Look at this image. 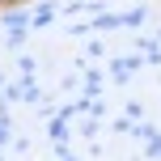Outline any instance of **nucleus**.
<instances>
[{
  "label": "nucleus",
  "mask_w": 161,
  "mask_h": 161,
  "mask_svg": "<svg viewBox=\"0 0 161 161\" xmlns=\"http://www.w3.org/2000/svg\"><path fill=\"white\" fill-rule=\"evenodd\" d=\"M55 13H59V4H55V0H42V4L30 13V30H47V25L55 21Z\"/></svg>",
  "instance_id": "nucleus-1"
},
{
  "label": "nucleus",
  "mask_w": 161,
  "mask_h": 161,
  "mask_svg": "<svg viewBox=\"0 0 161 161\" xmlns=\"http://www.w3.org/2000/svg\"><path fill=\"white\" fill-rule=\"evenodd\" d=\"M106 30H123V13H97L93 21H89V34H106Z\"/></svg>",
  "instance_id": "nucleus-2"
},
{
  "label": "nucleus",
  "mask_w": 161,
  "mask_h": 161,
  "mask_svg": "<svg viewBox=\"0 0 161 161\" xmlns=\"http://www.w3.org/2000/svg\"><path fill=\"white\" fill-rule=\"evenodd\" d=\"M140 64H144V59H136V55H131V59H114V64H110V76H114V85H127V76L136 72Z\"/></svg>",
  "instance_id": "nucleus-3"
},
{
  "label": "nucleus",
  "mask_w": 161,
  "mask_h": 161,
  "mask_svg": "<svg viewBox=\"0 0 161 161\" xmlns=\"http://www.w3.org/2000/svg\"><path fill=\"white\" fill-rule=\"evenodd\" d=\"M68 119H72V106H64V110L51 119L47 131H51V140H55V144H64V140H68Z\"/></svg>",
  "instance_id": "nucleus-4"
},
{
  "label": "nucleus",
  "mask_w": 161,
  "mask_h": 161,
  "mask_svg": "<svg viewBox=\"0 0 161 161\" xmlns=\"http://www.w3.org/2000/svg\"><path fill=\"white\" fill-rule=\"evenodd\" d=\"M0 21H4V34L8 30H30V13H25V8H4Z\"/></svg>",
  "instance_id": "nucleus-5"
},
{
  "label": "nucleus",
  "mask_w": 161,
  "mask_h": 161,
  "mask_svg": "<svg viewBox=\"0 0 161 161\" xmlns=\"http://www.w3.org/2000/svg\"><path fill=\"white\" fill-rule=\"evenodd\" d=\"M80 72H85V85H80V89H85V97H97V93H102V72H97V68H80Z\"/></svg>",
  "instance_id": "nucleus-6"
},
{
  "label": "nucleus",
  "mask_w": 161,
  "mask_h": 161,
  "mask_svg": "<svg viewBox=\"0 0 161 161\" xmlns=\"http://www.w3.org/2000/svg\"><path fill=\"white\" fill-rule=\"evenodd\" d=\"M17 85H21V102H42V89H38L34 76H21Z\"/></svg>",
  "instance_id": "nucleus-7"
},
{
  "label": "nucleus",
  "mask_w": 161,
  "mask_h": 161,
  "mask_svg": "<svg viewBox=\"0 0 161 161\" xmlns=\"http://www.w3.org/2000/svg\"><path fill=\"white\" fill-rule=\"evenodd\" d=\"M144 64H153V68L161 64V42H157V38H148V42H144Z\"/></svg>",
  "instance_id": "nucleus-8"
},
{
  "label": "nucleus",
  "mask_w": 161,
  "mask_h": 161,
  "mask_svg": "<svg viewBox=\"0 0 161 161\" xmlns=\"http://www.w3.org/2000/svg\"><path fill=\"white\" fill-rule=\"evenodd\" d=\"M144 17H148V13L136 4V8H127V13H123V25H131V30H136V25H144Z\"/></svg>",
  "instance_id": "nucleus-9"
},
{
  "label": "nucleus",
  "mask_w": 161,
  "mask_h": 161,
  "mask_svg": "<svg viewBox=\"0 0 161 161\" xmlns=\"http://www.w3.org/2000/svg\"><path fill=\"white\" fill-rule=\"evenodd\" d=\"M4 42H8V51H17V47L25 42V30H8V34H4Z\"/></svg>",
  "instance_id": "nucleus-10"
},
{
  "label": "nucleus",
  "mask_w": 161,
  "mask_h": 161,
  "mask_svg": "<svg viewBox=\"0 0 161 161\" xmlns=\"http://www.w3.org/2000/svg\"><path fill=\"white\" fill-rule=\"evenodd\" d=\"M80 136H85V140H93V136H97V119H93V114L80 123Z\"/></svg>",
  "instance_id": "nucleus-11"
},
{
  "label": "nucleus",
  "mask_w": 161,
  "mask_h": 161,
  "mask_svg": "<svg viewBox=\"0 0 161 161\" xmlns=\"http://www.w3.org/2000/svg\"><path fill=\"white\" fill-rule=\"evenodd\" d=\"M148 157H161V131H153V136H148Z\"/></svg>",
  "instance_id": "nucleus-12"
},
{
  "label": "nucleus",
  "mask_w": 161,
  "mask_h": 161,
  "mask_svg": "<svg viewBox=\"0 0 161 161\" xmlns=\"http://www.w3.org/2000/svg\"><path fill=\"white\" fill-rule=\"evenodd\" d=\"M4 8H21V0H0V13H4Z\"/></svg>",
  "instance_id": "nucleus-13"
},
{
  "label": "nucleus",
  "mask_w": 161,
  "mask_h": 161,
  "mask_svg": "<svg viewBox=\"0 0 161 161\" xmlns=\"http://www.w3.org/2000/svg\"><path fill=\"white\" fill-rule=\"evenodd\" d=\"M8 144V127H0V148H4Z\"/></svg>",
  "instance_id": "nucleus-14"
},
{
  "label": "nucleus",
  "mask_w": 161,
  "mask_h": 161,
  "mask_svg": "<svg viewBox=\"0 0 161 161\" xmlns=\"http://www.w3.org/2000/svg\"><path fill=\"white\" fill-rule=\"evenodd\" d=\"M0 161H4V157H0Z\"/></svg>",
  "instance_id": "nucleus-15"
}]
</instances>
